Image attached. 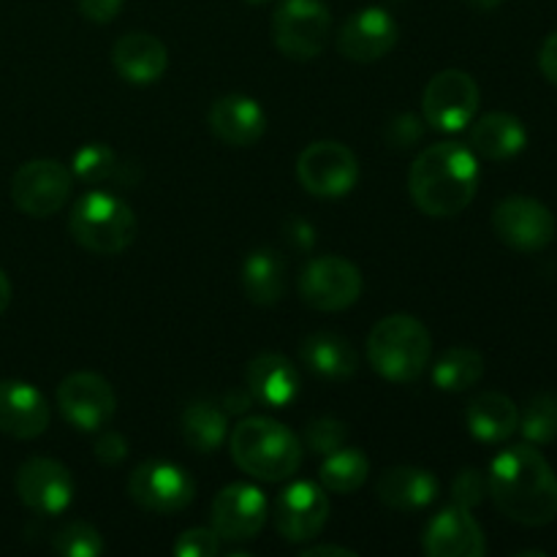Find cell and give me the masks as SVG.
<instances>
[{
    "label": "cell",
    "instance_id": "6da1fadb",
    "mask_svg": "<svg viewBox=\"0 0 557 557\" xmlns=\"http://www.w3.org/2000/svg\"><path fill=\"white\" fill-rule=\"evenodd\" d=\"M487 493L500 515L525 528H544L557 517V476L533 446H509L490 462Z\"/></svg>",
    "mask_w": 557,
    "mask_h": 557
},
{
    "label": "cell",
    "instance_id": "7a4b0ae2",
    "mask_svg": "<svg viewBox=\"0 0 557 557\" xmlns=\"http://www.w3.org/2000/svg\"><path fill=\"white\" fill-rule=\"evenodd\" d=\"M479 188V161L460 141H438L413 158L408 194L430 218L460 215Z\"/></svg>",
    "mask_w": 557,
    "mask_h": 557
},
{
    "label": "cell",
    "instance_id": "3957f363",
    "mask_svg": "<svg viewBox=\"0 0 557 557\" xmlns=\"http://www.w3.org/2000/svg\"><path fill=\"white\" fill-rule=\"evenodd\" d=\"M232 460L239 471L259 482H286L302 466V444L286 424L270 417H248L228 438Z\"/></svg>",
    "mask_w": 557,
    "mask_h": 557
},
{
    "label": "cell",
    "instance_id": "277c9868",
    "mask_svg": "<svg viewBox=\"0 0 557 557\" xmlns=\"http://www.w3.org/2000/svg\"><path fill=\"white\" fill-rule=\"evenodd\" d=\"M433 337L419 319L395 313L370 330L368 362L381 379L392 384H411L428 370Z\"/></svg>",
    "mask_w": 557,
    "mask_h": 557
},
{
    "label": "cell",
    "instance_id": "5b68a950",
    "mask_svg": "<svg viewBox=\"0 0 557 557\" xmlns=\"http://www.w3.org/2000/svg\"><path fill=\"white\" fill-rule=\"evenodd\" d=\"M69 232L79 248L96 256H114L134 245L139 223L134 210L112 190H90L71 210Z\"/></svg>",
    "mask_w": 557,
    "mask_h": 557
},
{
    "label": "cell",
    "instance_id": "8992f818",
    "mask_svg": "<svg viewBox=\"0 0 557 557\" xmlns=\"http://www.w3.org/2000/svg\"><path fill=\"white\" fill-rule=\"evenodd\" d=\"M332 14L321 0H283L272 14V44L288 60H313L324 52Z\"/></svg>",
    "mask_w": 557,
    "mask_h": 557
},
{
    "label": "cell",
    "instance_id": "52a82bcc",
    "mask_svg": "<svg viewBox=\"0 0 557 557\" xmlns=\"http://www.w3.org/2000/svg\"><path fill=\"white\" fill-rule=\"evenodd\" d=\"M479 112V85L468 71L446 69L424 85L422 117L441 134L468 128Z\"/></svg>",
    "mask_w": 557,
    "mask_h": 557
},
{
    "label": "cell",
    "instance_id": "ba28073f",
    "mask_svg": "<svg viewBox=\"0 0 557 557\" xmlns=\"http://www.w3.org/2000/svg\"><path fill=\"white\" fill-rule=\"evenodd\" d=\"M297 180L310 196L341 199L359 183V161L341 141H313L297 158Z\"/></svg>",
    "mask_w": 557,
    "mask_h": 557
},
{
    "label": "cell",
    "instance_id": "9c48e42d",
    "mask_svg": "<svg viewBox=\"0 0 557 557\" xmlns=\"http://www.w3.org/2000/svg\"><path fill=\"white\" fill-rule=\"evenodd\" d=\"M362 272L343 256H315L299 275V297L321 313H341L362 297Z\"/></svg>",
    "mask_w": 557,
    "mask_h": 557
},
{
    "label": "cell",
    "instance_id": "30bf717a",
    "mask_svg": "<svg viewBox=\"0 0 557 557\" xmlns=\"http://www.w3.org/2000/svg\"><path fill=\"white\" fill-rule=\"evenodd\" d=\"M74 174L54 158H36L22 163L11 177V201L30 218H52L69 201Z\"/></svg>",
    "mask_w": 557,
    "mask_h": 557
},
{
    "label": "cell",
    "instance_id": "8fae6325",
    "mask_svg": "<svg viewBox=\"0 0 557 557\" xmlns=\"http://www.w3.org/2000/svg\"><path fill=\"white\" fill-rule=\"evenodd\" d=\"M493 232L517 253H539L555 239L557 223L547 205L531 196H506L493 210Z\"/></svg>",
    "mask_w": 557,
    "mask_h": 557
},
{
    "label": "cell",
    "instance_id": "7c38bea8",
    "mask_svg": "<svg viewBox=\"0 0 557 557\" xmlns=\"http://www.w3.org/2000/svg\"><path fill=\"white\" fill-rule=\"evenodd\" d=\"M128 495L139 509L150 511V515H177L190 506L196 484L174 462L150 460L131 471Z\"/></svg>",
    "mask_w": 557,
    "mask_h": 557
},
{
    "label": "cell",
    "instance_id": "4fadbf2b",
    "mask_svg": "<svg viewBox=\"0 0 557 557\" xmlns=\"http://www.w3.org/2000/svg\"><path fill=\"white\" fill-rule=\"evenodd\" d=\"M58 408L71 428L82 433H98L112 422L117 411V395L103 375L79 370L60 381Z\"/></svg>",
    "mask_w": 557,
    "mask_h": 557
},
{
    "label": "cell",
    "instance_id": "5bb4252c",
    "mask_svg": "<svg viewBox=\"0 0 557 557\" xmlns=\"http://www.w3.org/2000/svg\"><path fill=\"white\" fill-rule=\"evenodd\" d=\"M16 495L30 511L44 517L63 515L74 504V476L52 457H30L16 471Z\"/></svg>",
    "mask_w": 557,
    "mask_h": 557
},
{
    "label": "cell",
    "instance_id": "9a60e30c",
    "mask_svg": "<svg viewBox=\"0 0 557 557\" xmlns=\"http://www.w3.org/2000/svg\"><path fill=\"white\" fill-rule=\"evenodd\" d=\"M270 517L264 493L253 484H228L215 495L210 520L221 542H250L259 536Z\"/></svg>",
    "mask_w": 557,
    "mask_h": 557
},
{
    "label": "cell",
    "instance_id": "2e32d148",
    "mask_svg": "<svg viewBox=\"0 0 557 557\" xmlns=\"http://www.w3.org/2000/svg\"><path fill=\"white\" fill-rule=\"evenodd\" d=\"M330 520V498L315 482H294L277 495L275 528L286 542H313Z\"/></svg>",
    "mask_w": 557,
    "mask_h": 557
},
{
    "label": "cell",
    "instance_id": "e0dca14e",
    "mask_svg": "<svg viewBox=\"0 0 557 557\" xmlns=\"http://www.w3.org/2000/svg\"><path fill=\"white\" fill-rule=\"evenodd\" d=\"M397 38H400V27L395 16L381 5H368V9L354 11L343 22L337 33V49L343 58L354 63H375L397 47Z\"/></svg>",
    "mask_w": 557,
    "mask_h": 557
},
{
    "label": "cell",
    "instance_id": "ac0fdd59",
    "mask_svg": "<svg viewBox=\"0 0 557 557\" xmlns=\"http://www.w3.org/2000/svg\"><path fill=\"white\" fill-rule=\"evenodd\" d=\"M422 549L428 557H482L487 555V539L471 509L451 504L428 522Z\"/></svg>",
    "mask_w": 557,
    "mask_h": 557
},
{
    "label": "cell",
    "instance_id": "d6986e66",
    "mask_svg": "<svg viewBox=\"0 0 557 557\" xmlns=\"http://www.w3.org/2000/svg\"><path fill=\"white\" fill-rule=\"evenodd\" d=\"M49 403L27 381H0V433L16 441H33L47 433Z\"/></svg>",
    "mask_w": 557,
    "mask_h": 557
},
{
    "label": "cell",
    "instance_id": "ffe728a7",
    "mask_svg": "<svg viewBox=\"0 0 557 557\" xmlns=\"http://www.w3.org/2000/svg\"><path fill=\"white\" fill-rule=\"evenodd\" d=\"M210 131L228 147H253L267 131V114L250 96H221L207 112Z\"/></svg>",
    "mask_w": 557,
    "mask_h": 557
},
{
    "label": "cell",
    "instance_id": "44dd1931",
    "mask_svg": "<svg viewBox=\"0 0 557 557\" xmlns=\"http://www.w3.org/2000/svg\"><path fill=\"white\" fill-rule=\"evenodd\" d=\"M245 381L250 397L267 408H288L302 389L297 364L277 351H264L250 359Z\"/></svg>",
    "mask_w": 557,
    "mask_h": 557
},
{
    "label": "cell",
    "instance_id": "7402d4cb",
    "mask_svg": "<svg viewBox=\"0 0 557 557\" xmlns=\"http://www.w3.org/2000/svg\"><path fill=\"white\" fill-rule=\"evenodd\" d=\"M114 71L131 85H156L169 69V49L152 33H125L112 47Z\"/></svg>",
    "mask_w": 557,
    "mask_h": 557
},
{
    "label": "cell",
    "instance_id": "603a6c76",
    "mask_svg": "<svg viewBox=\"0 0 557 557\" xmlns=\"http://www.w3.org/2000/svg\"><path fill=\"white\" fill-rule=\"evenodd\" d=\"M375 493H379L381 504L395 511H422L438 498L441 484L428 468L395 466L381 473Z\"/></svg>",
    "mask_w": 557,
    "mask_h": 557
},
{
    "label": "cell",
    "instance_id": "cb8c5ba5",
    "mask_svg": "<svg viewBox=\"0 0 557 557\" xmlns=\"http://www.w3.org/2000/svg\"><path fill=\"white\" fill-rule=\"evenodd\" d=\"M299 362L326 381H348L359 370L357 348L337 332H313L299 346Z\"/></svg>",
    "mask_w": 557,
    "mask_h": 557
},
{
    "label": "cell",
    "instance_id": "d4e9b609",
    "mask_svg": "<svg viewBox=\"0 0 557 557\" xmlns=\"http://www.w3.org/2000/svg\"><path fill=\"white\" fill-rule=\"evenodd\" d=\"M466 424L482 444H504L520 428V408L504 392H482L468 403Z\"/></svg>",
    "mask_w": 557,
    "mask_h": 557
},
{
    "label": "cell",
    "instance_id": "484cf974",
    "mask_svg": "<svg viewBox=\"0 0 557 557\" xmlns=\"http://www.w3.org/2000/svg\"><path fill=\"white\" fill-rule=\"evenodd\" d=\"M528 145V131L520 117L509 112H490L479 117L471 128L473 156L487 161H509L520 156Z\"/></svg>",
    "mask_w": 557,
    "mask_h": 557
},
{
    "label": "cell",
    "instance_id": "4316f807",
    "mask_svg": "<svg viewBox=\"0 0 557 557\" xmlns=\"http://www.w3.org/2000/svg\"><path fill=\"white\" fill-rule=\"evenodd\" d=\"M71 174L87 185H114V188L134 185L141 177L139 166L125 163L112 147L101 145V141H90L74 152Z\"/></svg>",
    "mask_w": 557,
    "mask_h": 557
},
{
    "label": "cell",
    "instance_id": "83f0119b",
    "mask_svg": "<svg viewBox=\"0 0 557 557\" xmlns=\"http://www.w3.org/2000/svg\"><path fill=\"white\" fill-rule=\"evenodd\" d=\"M245 297L261 308H272L286 292V264L275 250H253L243 264Z\"/></svg>",
    "mask_w": 557,
    "mask_h": 557
},
{
    "label": "cell",
    "instance_id": "f1b7e54d",
    "mask_svg": "<svg viewBox=\"0 0 557 557\" xmlns=\"http://www.w3.org/2000/svg\"><path fill=\"white\" fill-rule=\"evenodd\" d=\"M183 441L199 455H212L228 435V417L215 403H190L180 417Z\"/></svg>",
    "mask_w": 557,
    "mask_h": 557
},
{
    "label": "cell",
    "instance_id": "f546056e",
    "mask_svg": "<svg viewBox=\"0 0 557 557\" xmlns=\"http://www.w3.org/2000/svg\"><path fill=\"white\" fill-rule=\"evenodd\" d=\"M370 460L359 449H335L319 468L321 487L337 495H351L368 482Z\"/></svg>",
    "mask_w": 557,
    "mask_h": 557
},
{
    "label": "cell",
    "instance_id": "4dcf8cb0",
    "mask_svg": "<svg viewBox=\"0 0 557 557\" xmlns=\"http://www.w3.org/2000/svg\"><path fill=\"white\" fill-rule=\"evenodd\" d=\"M484 375V357L473 348H449L433 364V384L441 392H466L476 386Z\"/></svg>",
    "mask_w": 557,
    "mask_h": 557
},
{
    "label": "cell",
    "instance_id": "1f68e13d",
    "mask_svg": "<svg viewBox=\"0 0 557 557\" xmlns=\"http://www.w3.org/2000/svg\"><path fill=\"white\" fill-rule=\"evenodd\" d=\"M517 430L528 444H553L557 438V397L549 392L531 397L525 411H520V428Z\"/></svg>",
    "mask_w": 557,
    "mask_h": 557
},
{
    "label": "cell",
    "instance_id": "d6a6232c",
    "mask_svg": "<svg viewBox=\"0 0 557 557\" xmlns=\"http://www.w3.org/2000/svg\"><path fill=\"white\" fill-rule=\"evenodd\" d=\"M52 549L65 557H98L107 549V544H103V536L98 533V528H92L90 522L74 520L54 533Z\"/></svg>",
    "mask_w": 557,
    "mask_h": 557
},
{
    "label": "cell",
    "instance_id": "836d02e7",
    "mask_svg": "<svg viewBox=\"0 0 557 557\" xmlns=\"http://www.w3.org/2000/svg\"><path fill=\"white\" fill-rule=\"evenodd\" d=\"M348 438V428L335 417H319L313 422H308L305 428V446H308L313 455H332L335 449H341Z\"/></svg>",
    "mask_w": 557,
    "mask_h": 557
},
{
    "label": "cell",
    "instance_id": "e575fe53",
    "mask_svg": "<svg viewBox=\"0 0 557 557\" xmlns=\"http://www.w3.org/2000/svg\"><path fill=\"white\" fill-rule=\"evenodd\" d=\"M172 549L177 557H215L221 553V536L215 533V528H190V531L180 533Z\"/></svg>",
    "mask_w": 557,
    "mask_h": 557
},
{
    "label": "cell",
    "instance_id": "d590c367",
    "mask_svg": "<svg viewBox=\"0 0 557 557\" xmlns=\"http://www.w3.org/2000/svg\"><path fill=\"white\" fill-rule=\"evenodd\" d=\"M484 495H487V476H482V471H476V468H462L451 482V500L462 509L479 506Z\"/></svg>",
    "mask_w": 557,
    "mask_h": 557
},
{
    "label": "cell",
    "instance_id": "8d00e7d4",
    "mask_svg": "<svg viewBox=\"0 0 557 557\" xmlns=\"http://www.w3.org/2000/svg\"><path fill=\"white\" fill-rule=\"evenodd\" d=\"M424 134V125L417 114H397L386 128V139L395 147H413Z\"/></svg>",
    "mask_w": 557,
    "mask_h": 557
},
{
    "label": "cell",
    "instance_id": "74e56055",
    "mask_svg": "<svg viewBox=\"0 0 557 557\" xmlns=\"http://www.w3.org/2000/svg\"><path fill=\"white\" fill-rule=\"evenodd\" d=\"M128 457V441L125 435L114 433V430H103L96 438V460L101 466H120Z\"/></svg>",
    "mask_w": 557,
    "mask_h": 557
},
{
    "label": "cell",
    "instance_id": "f35d334b",
    "mask_svg": "<svg viewBox=\"0 0 557 557\" xmlns=\"http://www.w3.org/2000/svg\"><path fill=\"white\" fill-rule=\"evenodd\" d=\"M123 3L125 0H76L79 14L85 16V20L96 22V25H109V22L117 20Z\"/></svg>",
    "mask_w": 557,
    "mask_h": 557
},
{
    "label": "cell",
    "instance_id": "ab89813d",
    "mask_svg": "<svg viewBox=\"0 0 557 557\" xmlns=\"http://www.w3.org/2000/svg\"><path fill=\"white\" fill-rule=\"evenodd\" d=\"M539 69L547 76L553 85H557V30L549 33L547 41L542 44V52H539Z\"/></svg>",
    "mask_w": 557,
    "mask_h": 557
},
{
    "label": "cell",
    "instance_id": "60d3db41",
    "mask_svg": "<svg viewBox=\"0 0 557 557\" xmlns=\"http://www.w3.org/2000/svg\"><path fill=\"white\" fill-rule=\"evenodd\" d=\"M357 557V553L348 547H341V544H315V547L302 549V557Z\"/></svg>",
    "mask_w": 557,
    "mask_h": 557
},
{
    "label": "cell",
    "instance_id": "b9f144b4",
    "mask_svg": "<svg viewBox=\"0 0 557 557\" xmlns=\"http://www.w3.org/2000/svg\"><path fill=\"white\" fill-rule=\"evenodd\" d=\"M250 403H253V397H250V392H228L226 395V411H248Z\"/></svg>",
    "mask_w": 557,
    "mask_h": 557
},
{
    "label": "cell",
    "instance_id": "7bdbcfd3",
    "mask_svg": "<svg viewBox=\"0 0 557 557\" xmlns=\"http://www.w3.org/2000/svg\"><path fill=\"white\" fill-rule=\"evenodd\" d=\"M11 305V281L3 270H0V315L5 313V308Z\"/></svg>",
    "mask_w": 557,
    "mask_h": 557
},
{
    "label": "cell",
    "instance_id": "ee69618b",
    "mask_svg": "<svg viewBox=\"0 0 557 557\" xmlns=\"http://www.w3.org/2000/svg\"><path fill=\"white\" fill-rule=\"evenodd\" d=\"M471 3L476 5V9H484V11H487V9H495V5H498L500 0H471Z\"/></svg>",
    "mask_w": 557,
    "mask_h": 557
},
{
    "label": "cell",
    "instance_id": "f6af8a7d",
    "mask_svg": "<svg viewBox=\"0 0 557 557\" xmlns=\"http://www.w3.org/2000/svg\"><path fill=\"white\" fill-rule=\"evenodd\" d=\"M248 3H270V0H248Z\"/></svg>",
    "mask_w": 557,
    "mask_h": 557
}]
</instances>
